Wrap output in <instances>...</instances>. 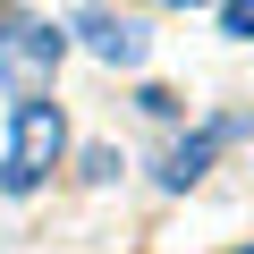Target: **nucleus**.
Here are the masks:
<instances>
[{"label":"nucleus","instance_id":"1","mask_svg":"<svg viewBox=\"0 0 254 254\" xmlns=\"http://www.w3.org/2000/svg\"><path fill=\"white\" fill-rule=\"evenodd\" d=\"M60 153H68V110H60L51 93H26V102L9 110V161H0V187H9V195H34V187L60 170Z\"/></svg>","mask_w":254,"mask_h":254},{"label":"nucleus","instance_id":"2","mask_svg":"<svg viewBox=\"0 0 254 254\" xmlns=\"http://www.w3.org/2000/svg\"><path fill=\"white\" fill-rule=\"evenodd\" d=\"M60 51H68V34H60V26L26 17L17 0H0V85H9L17 102H26V93H51Z\"/></svg>","mask_w":254,"mask_h":254},{"label":"nucleus","instance_id":"3","mask_svg":"<svg viewBox=\"0 0 254 254\" xmlns=\"http://www.w3.org/2000/svg\"><path fill=\"white\" fill-rule=\"evenodd\" d=\"M68 34H85V51H93L102 68H136V60H144V26L119 17V9H76Z\"/></svg>","mask_w":254,"mask_h":254},{"label":"nucleus","instance_id":"4","mask_svg":"<svg viewBox=\"0 0 254 254\" xmlns=\"http://www.w3.org/2000/svg\"><path fill=\"white\" fill-rule=\"evenodd\" d=\"M237 136H246V119H212V127H195V136H178L170 161H161V187H195V178L212 170V153L237 144Z\"/></svg>","mask_w":254,"mask_h":254},{"label":"nucleus","instance_id":"5","mask_svg":"<svg viewBox=\"0 0 254 254\" xmlns=\"http://www.w3.org/2000/svg\"><path fill=\"white\" fill-rule=\"evenodd\" d=\"M220 34L229 43H254V0H220Z\"/></svg>","mask_w":254,"mask_h":254},{"label":"nucleus","instance_id":"6","mask_svg":"<svg viewBox=\"0 0 254 254\" xmlns=\"http://www.w3.org/2000/svg\"><path fill=\"white\" fill-rule=\"evenodd\" d=\"M136 110H144V119H178V93H170V85H144Z\"/></svg>","mask_w":254,"mask_h":254},{"label":"nucleus","instance_id":"7","mask_svg":"<svg viewBox=\"0 0 254 254\" xmlns=\"http://www.w3.org/2000/svg\"><path fill=\"white\" fill-rule=\"evenodd\" d=\"M85 178H93V187H110V178H119V153H110V144H93V153H85Z\"/></svg>","mask_w":254,"mask_h":254},{"label":"nucleus","instance_id":"8","mask_svg":"<svg viewBox=\"0 0 254 254\" xmlns=\"http://www.w3.org/2000/svg\"><path fill=\"white\" fill-rule=\"evenodd\" d=\"M178 9H203V0H178Z\"/></svg>","mask_w":254,"mask_h":254},{"label":"nucleus","instance_id":"9","mask_svg":"<svg viewBox=\"0 0 254 254\" xmlns=\"http://www.w3.org/2000/svg\"><path fill=\"white\" fill-rule=\"evenodd\" d=\"M237 254H254V246H237Z\"/></svg>","mask_w":254,"mask_h":254}]
</instances>
